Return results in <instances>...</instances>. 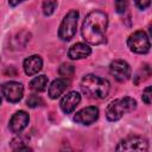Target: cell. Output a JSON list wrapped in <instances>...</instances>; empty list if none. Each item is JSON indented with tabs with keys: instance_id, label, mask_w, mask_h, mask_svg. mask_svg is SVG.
Masks as SVG:
<instances>
[{
	"instance_id": "obj_1",
	"label": "cell",
	"mask_w": 152,
	"mask_h": 152,
	"mask_svg": "<svg viewBox=\"0 0 152 152\" xmlns=\"http://www.w3.org/2000/svg\"><path fill=\"white\" fill-rule=\"evenodd\" d=\"M108 26V17L104 12L95 10L88 13L82 24L83 39L93 45H99L106 42V31Z\"/></svg>"
},
{
	"instance_id": "obj_2",
	"label": "cell",
	"mask_w": 152,
	"mask_h": 152,
	"mask_svg": "<svg viewBox=\"0 0 152 152\" xmlns=\"http://www.w3.org/2000/svg\"><path fill=\"white\" fill-rule=\"evenodd\" d=\"M82 91L91 99H104L110 89L109 82L96 75H86L81 80Z\"/></svg>"
},
{
	"instance_id": "obj_3",
	"label": "cell",
	"mask_w": 152,
	"mask_h": 152,
	"mask_svg": "<svg viewBox=\"0 0 152 152\" xmlns=\"http://www.w3.org/2000/svg\"><path fill=\"white\" fill-rule=\"evenodd\" d=\"M135 107H137V102L132 97L126 96V97L116 99L108 104L106 109V116L109 121H118L124 116V114L132 112L133 109H135Z\"/></svg>"
},
{
	"instance_id": "obj_4",
	"label": "cell",
	"mask_w": 152,
	"mask_h": 152,
	"mask_svg": "<svg viewBox=\"0 0 152 152\" xmlns=\"http://www.w3.org/2000/svg\"><path fill=\"white\" fill-rule=\"evenodd\" d=\"M77 20H78V12L76 10H71L66 13L58 30V37L62 40L68 42L75 36L77 28Z\"/></svg>"
},
{
	"instance_id": "obj_5",
	"label": "cell",
	"mask_w": 152,
	"mask_h": 152,
	"mask_svg": "<svg viewBox=\"0 0 152 152\" xmlns=\"http://www.w3.org/2000/svg\"><path fill=\"white\" fill-rule=\"evenodd\" d=\"M127 44H128V48L131 51H133L135 53H140V55L147 53L150 51V48H151L148 36L144 31L133 32L128 37Z\"/></svg>"
},
{
	"instance_id": "obj_6",
	"label": "cell",
	"mask_w": 152,
	"mask_h": 152,
	"mask_svg": "<svg viewBox=\"0 0 152 152\" xmlns=\"http://www.w3.org/2000/svg\"><path fill=\"white\" fill-rule=\"evenodd\" d=\"M1 91L8 102L14 103V102H18L21 100V97L24 95V87L19 82L11 81V82H6L2 84Z\"/></svg>"
},
{
	"instance_id": "obj_7",
	"label": "cell",
	"mask_w": 152,
	"mask_h": 152,
	"mask_svg": "<svg viewBox=\"0 0 152 152\" xmlns=\"http://www.w3.org/2000/svg\"><path fill=\"white\" fill-rule=\"evenodd\" d=\"M148 144L140 137H129L119 142L116 151H147Z\"/></svg>"
},
{
	"instance_id": "obj_8",
	"label": "cell",
	"mask_w": 152,
	"mask_h": 152,
	"mask_svg": "<svg viewBox=\"0 0 152 152\" xmlns=\"http://www.w3.org/2000/svg\"><path fill=\"white\" fill-rule=\"evenodd\" d=\"M109 71L119 82L127 81L131 77V66L122 59H115L109 65Z\"/></svg>"
},
{
	"instance_id": "obj_9",
	"label": "cell",
	"mask_w": 152,
	"mask_h": 152,
	"mask_svg": "<svg viewBox=\"0 0 152 152\" xmlns=\"http://www.w3.org/2000/svg\"><path fill=\"white\" fill-rule=\"evenodd\" d=\"M99 118V109L97 107L95 106H89V107H86L81 110H78L75 116H74V120L77 122V124H81V125H90L93 122H95Z\"/></svg>"
},
{
	"instance_id": "obj_10",
	"label": "cell",
	"mask_w": 152,
	"mask_h": 152,
	"mask_svg": "<svg viewBox=\"0 0 152 152\" xmlns=\"http://www.w3.org/2000/svg\"><path fill=\"white\" fill-rule=\"evenodd\" d=\"M28 114L25 110H19L13 114V116L10 120V129L13 133H20L23 132L28 124Z\"/></svg>"
},
{
	"instance_id": "obj_11",
	"label": "cell",
	"mask_w": 152,
	"mask_h": 152,
	"mask_svg": "<svg viewBox=\"0 0 152 152\" xmlns=\"http://www.w3.org/2000/svg\"><path fill=\"white\" fill-rule=\"evenodd\" d=\"M81 102V95L77 91H70L68 94H65L63 96V99L61 100V108L64 113L70 114L72 113L76 107L80 104Z\"/></svg>"
},
{
	"instance_id": "obj_12",
	"label": "cell",
	"mask_w": 152,
	"mask_h": 152,
	"mask_svg": "<svg viewBox=\"0 0 152 152\" xmlns=\"http://www.w3.org/2000/svg\"><path fill=\"white\" fill-rule=\"evenodd\" d=\"M24 71L26 75L32 76L38 74L43 68V59L38 55H32L24 61Z\"/></svg>"
},
{
	"instance_id": "obj_13",
	"label": "cell",
	"mask_w": 152,
	"mask_h": 152,
	"mask_svg": "<svg viewBox=\"0 0 152 152\" xmlns=\"http://www.w3.org/2000/svg\"><path fill=\"white\" fill-rule=\"evenodd\" d=\"M91 55V49L89 48V45L84 44V43H76L74 44L68 52V56L71 59H82V58H87Z\"/></svg>"
},
{
	"instance_id": "obj_14",
	"label": "cell",
	"mask_w": 152,
	"mask_h": 152,
	"mask_svg": "<svg viewBox=\"0 0 152 152\" xmlns=\"http://www.w3.org/2000/svg\"><path fill=\"white\" fill-rule=\"evenodd\" d=\"M70 82L65 78V77H62V78H56L55 81H52V83L50 84L49 87V96L51 99H57L59 97L64 91L65 89L69 87Z\"/></svg>"
},
{
	"instance_id": "obj_15",
	"label": "cell",
	"mask_w": 152,
	"mask_h": 152,
	"mask_svg": "<svg viewBox=\"0 0 152 152\" xmlns=\"http://www.w3.org/2000/svg\"><path fill=\"white\" fill-rule=\"evenodd\" d=\"M46 86H48V77L45 75H39V76L34 77L30 83L31 89L34 91H43V90H45Z\"/></svg>"
},
{
	"instance_id": "obj_16",
	"label": "cell",
	"mask_w": 152,
	"mask_h": 152,
	"mask_svg": "<svg viewBox=\"0 0 152 152\" xmlns=\"http://www.w3.org/2000/svg\"><path fill=\"white\" fill-rule=\"evenodd\" d=\"M57 7V0H44L42 8H43V13L45 15H51L55 10Z\"/></svg>"
},
{
	"instance_id": "obj_17",
	"label": "cell",
	"mask_w": 152,
	"mask_h": 152,
	"mask_svg": "<svg viewBox=\"0 0 152 152\" xmlns=\"http://www.w3.org/2000/svg\"><path fill=\"white\" fill-rule=\"evenodd\" d=\"M75 72V66L69 63H63L59 66V75L63 77H71Z\"/></svg>"
},
{
	"instance_id": "obj_18",
	"label": "cell",
	"mask_w": 152,
	"mask_h": 152,
	"mask_svg": "<svg viewBox=\"0 0 152 152\" xmlns=\"http://www.w3.org/2000/svg\"><path fill=\"white\" fill-rule=\"evenodd\" d=\"M40 104H43V100H42L40 96H38L36 94H32V95L28 96V99H27V106L28 107L36 108V107H38Z\"/></svg>"
},
{
	"instance_id": "obj_19",
	"label": "cell",
	"mask_w": 152,
	"mask_h": 152,
	"mask_svg": "<svg viewBox=\"0 0 152 152\" xmlns=\"http://www.w3.org/2000/svg\"><path fill=\"white\" fill-rule=\"evenodd\" d=\"M128 7L127 0H115V10L118 13H125Z\"/></svg>"
},
{
	"instance_id": "obj_20",
	"label": "cell",
	"mask_w": 152,
	"mask_h": 152,
	"mask_svg": "<svg viewBox=\"0 0 152 152\" xmlns=\"http://www.w3.org/2000/svg\"><path fill=\"white\" fill-rule=\"evenodd\" d=\"M151 91H152L151 87H147V88L144 90V93H142V101H144L146 104H150V103H151V97H152Z\"/></svg>"
},
{
	"instance_id": "obj_21",
	"label": "cell",
	"mask_w": 152,
	"mask_h": 152,
	"mask_svg": "<svg viewBox=\"0 0 152 152\" xmlns=\"http://www.w3.org/2000/svg\"><path fill=\"white\" fill-rule=\"evenodd\" d=\"M134 2H135V5H137L140 10H145V8H147V7L150 6L151 0H134Z\"/></svg>"
},
{
	"instance_id": "obj_22",
	"label": "cell",
	"mask_w": 152,
	"mask_h": 152,
	"mask_svg": "<svg viewBox=\"0 0 152 152\" xmlns=\"http://www.w3.org/2000/svg\"><path fill=\"white\" fill-rule=\"evenodd\" d=\"M24 1H26V0H8V4L11 6H17V5H19V4L24 2Z\"/></svg>"
},
{
	"instance_id": "obj_23",
	"label": "cell",
	"mask_w": 152,
	"mask_h": 152,
	"mask_svg": "<svg viewBox=\"0 0 152 152\" xmlns=\"http://www.w3.org/2000/svg\"><path fill=\"white\" fill-rule=\"evenodd\" d=\"M0 104H1V96H0Z\"/></svg>"
}]
</instances>
